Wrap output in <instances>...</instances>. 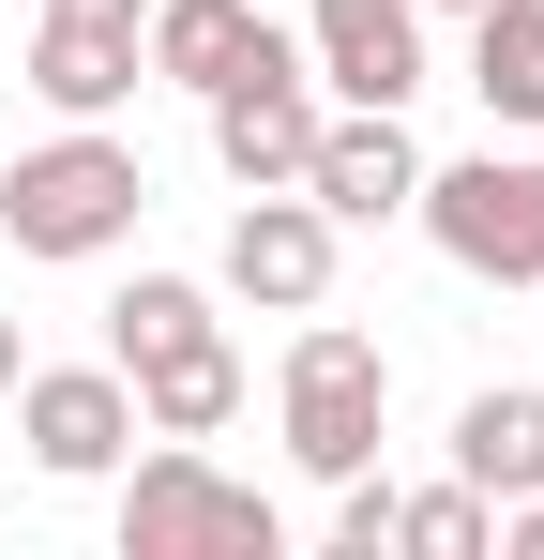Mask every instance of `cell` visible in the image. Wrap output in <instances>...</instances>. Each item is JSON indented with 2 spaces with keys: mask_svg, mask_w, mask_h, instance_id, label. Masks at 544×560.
<instances>
[{
  "mask_svg": "<svg viewBox=\"0 0 544 560\" xmlns=\"http://www.w3.org/2000/svg\"><path fill=\"white\" fill-rule=\"evenodd\" d=\"M137 378V440H212V424H243V349L227 334H197L167 364H121Z\"/></svg>",
  "mask_w": 544,
  "mask_h": 560,
  "instance_id": "obj_12",
  "label": "cell"
},
{
  "mask_svg": "<svg viewBox=\"0 0 544 560\" xmlns=\"http://www.w3.org/2000/svg\"><path fill=\"white\" fill-rule=\"evenodd\" d=\"M469 92L499 121H544V0H469Z\"/></svg>",
  "mask_w": 544,
  "mask_h": 560,
  "instance_id": "obj_14",
  "label": "cell"
},
{
  "mask_svg": "<svg viewBox=\"0 0 544 560\" xmlns=\"http://www.w3.org/2000/svg\"><path fill=\"white\" fill-rule=\"evenodd\" d=\"M499 515H515V546H530V560H544V485H530V500H499Z\"/></svg>",
  "mask_w": 544,
  "mask_h": 560,
  "instance_id": "obj_18",
  "label": "cell"
},
{
  "mask_svg": "<svg viewBox=\"0 0 544 560\" xmlns=\"http://www.w3.org/2000/svg\"><path fill=\"white\" fill-rule=\"evenodd\" d=\"M424 15H469V0H424Z\"/></svg>",
  "mask_w": 544,
  "mask_h": 560,
  "instance_id": "obj_20",
  "label": "cell"
},
{
  "mask_svg": "<svg viewBox=\"0 0 544 560\" xmlns=\"http://www.w3.org/2000/svg\"><path fill=\"white\" fill-rule=\"evenodd\" d=\"M0 394H15V318H0Z\"/></svg>",
  "mask_w": 544,
  "mask_h": 560,
  "instance_id": "obj_19",
  "label": "cell"
},
{
  "mask_svg": "<svg viewBox=\"0 0 544 560\" xmlns=\"http://www.w3.org/2000/svg\"><path fill=\"white\" fill-rule=\"evenodd\" d=\"M378 409H393L378 334H348V318L303 303V334H287V455L318 485H348V469H378Z\"/></svg>",
  "mask_w": 544,
  "mask_h": 560,
  "instance_id": "obj_3",
  "label": "cell"
},
{
  "mask_svg": "<svg viewBox=\"0 0 544 560\" xmlns=\"http://www.w3.org/2000/svg\"><path fill=\"white\" fill-rule=\"evenodd\" d=\"M333 546H348V560L393 546V485H378V469H348V485H333Z\"/></svg>",
  "mask_w": 544,
  "mask_h": 560,
  "instance_id": "obj_17",
  "label": "cell"
},
{
  "mask_svg": "<svg viewBox=\"0 0 544 560\" xmlns=\"http://www.w3.org/2000/svg\"><path fill=\"white\" fill-rule=\"evenodd\" d=\"M137 212H152V167H137L106 121H61V137L15 152V183H0L15 258H106V243H137Z\"/></svg>",
  "mask_w": 544,
  "mask_h": 560,
  "instance_id": "obj_1",
  "label": "cell"
},
{
  "mask_svg": "<svg viewBox=\"0 0 544 560\" xmlns=\"http://www.w3.org/2000/svg\"><path fill=\"white\" fill-rule=\"evenodd\" d=\"M15 440L46 485H106L137 455V378L121 364H15Z\"/></svg>",
  "mask_w": 544,
  "mask_h": 560,
  "instance_id": "obj_5",
  "label": "cell"
},
{
  "mask_svg": "<svg viewBox=\"0 0 544 560\" xmlns=\"http://www.w3.org/2000/svg\"><path fill=\"white\" fill-rule=\"evenodd\" d=\"M212 334V288L197 273H137L121 303H106V364H167V349H197Z\"/></svg>",
  "mask_w": 544,
  "mask_h": 560,
  "instance_id": "obj_15",
  "label": "cell"
},
{
  "mask_svg": "<svg viewBox=\"0 0 544 560\" xmlns=\"http://www.w3.org/2000/svg\"><path fill=\"white\" fill-rule=\"evenodd\" d=\"M393 546L409 560H484L499 546V500L484 485H424V500H393Z\"/></svg>",
  "mask_w": 544,
  "mask_h": 560,
  "instance_id": "obj_16",
  "label": "cell"
},
{
  "mask_svg": "<svg viewBox=\"0 0 544 560\" xmlns=\"http://www.w3.org/2000/svg\"><path fill=\"white\" fill-rule=\"evenodd\" d=\"M453 485H484V500H530L544 485V394L530 378H499V394L453 409Z\"/></svg>",
  "mask_w": 544,
  "mask_h": 560,
  "instance_id": "obj_13",
  "label": "cell"
},
{
  "mask_svg": "<svg viewBox=\"0 0 544 560\" xmlns=\"http://www.w3.org/2000/svg\"><path fill=\"white\" fill-rule=\"evenodd\" d=\"M303 61L333 106H409L424 92V0H318L303 15Z\"/></svg>",
  "mask_w": 544,
  "mask_h": 560,
  "instance_id": "obj_9",
  "label": "cell"
},
{
  "mask_svg": "<svg viewBox=\"0 0 544 560\" xmlns=\"http://www.w3.org/2000/svg\"><path fill=\"white\" fill-rule=\"evenodd\" d=\"M272 546H287V515L258 485H227L197 440L121 469V560H272Z\"/></svg>",
  "mask_w": 544,
  "mask_h": 560,
  "instance_id": "obj_2",
  "label": "cell"
},
{
  "mask_svg": "<svg viewBox=\"0 0 544 560\" xmlns=\"http://www.w3.org/2000/svg\"><path fill=\"white\" fill-rule=\"evenodd\" d=\"M227 288H243V303H272V318L333 303V212H318L303 183H258L243 212H227Z\"/></svg>",
  "mask_w": 544,
  "mask_h": 560,
  "instance_id": "obj_8",
  "label": "cell"
},
{
  "mask_svg": "<svg viewBox=\"0 0 544 560\" xmlns=\"http://www.w3.org/2000/svg\"><path fill=\"white\" fill-rule=\"evenodd\" d=\"M303 197H318L333 228H378V212H409V197H424L409 106H333V121H318V152H303Z\"/></svg>",
  "mask_w": 544,
  "mask_h": 560,
  "instance_id": "obj_10",
  "label": "cell"
},
{
  "mask_svg": "<svg viewBox=\"0 0 544 560\" xmlns=\"http://www.w3.org/2000/svg\"><path fill=\"white\" fill-rule=\"evenodd\" d=\"M258 46H272V15H258V0H152V31H137V61H152L167 92H197V106L227 92Z\"/></svg>",
  "mask_w": 544,
  "mask_h": 560,
  "instance_id": "obj_11",
  "label": "cell"
},
{
  "mask_svg": "<svg viewBox=\"0 0 544 560\" xmlns=\"http://www.w3.org/2000/svg\"><path fill=\"white\" fill-rule=\"evenodd\" d=\"M137 31H152V0H46V31H31V92L61 106V121H106V106L152 77Z\"/></svg>",
  "mask_w": 544,
  "mask_h": 560,
  "instance_id": "obj_7",
  "label": "cell"
},
{
  "mask_svg": "<svg viewBox=\"0 0 544 560\" xmlns=\"http://www.w3.org/2000/svg\"><path fill=\"white\" fill-rule=\"evenodd\" d=\"M409 212L439 228L453 273L544 288V152H469V167H424V197H409Z\"/></svg>",
  "mask_w": 544,
  "mask_h": 560,
  "instance_id": "obj_4",
  "label": "cell"
},
{
  "mask_svg": "<svg viewBox=\"0 0 544 560\" xmlns=\"http://www.w3.org/2000/svg\"><path fill=\"white\" fill-rule=\"evenodd\" d=\"M318 121H333V106H318V61H303V46L272 31L258 61H243V77L212 92V152H227V183L258 197V183H303V152H318Z\"/></svg>",
  "mask_w": 544,
  "mask_h": 560,
  "instance_id": "obj_6",
  "label": "cell"
}]
</instances>
